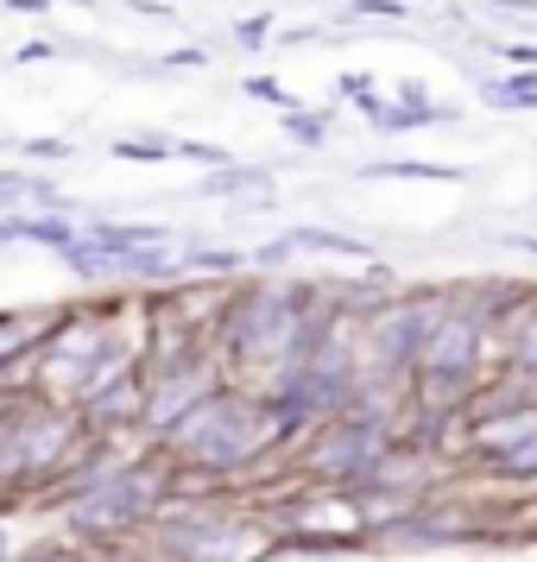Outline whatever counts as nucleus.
Segmentation results:
<instances>
[{
    "label": "nucleus",
    "instance_id": "f257e3e1",
    "mask_svg": "<svg viewBox=\"0 0 537 562\" xmlns=\"http://www.w3.org/2000/svg\"><path fill=\"white\" fill-rule=\"evenodd\" d=\"M272 449H284V442L272 430L266 405H259V392H247L234 380H222L203 405H190L171 430L158 436V456L171 461V474L178 481L203 474V486H215V493H228V481L259 468Z\"/></svg>",
    "mask_w": 537,
    "mask_h": 562
},
{
    "label": "nucleus",
    "instance_id": "f03ea898",
    "mask_svg": "<svg viewBox=\"0 0 537 562\" xmlns=\"http://www.w3.org/2000/svg\"><path fill=\"white\" fill-rule=\"evenodd\" d=\"M171 461L158 456V449H139V456L114 461L108 474H96L89 486H77L70 499H64V537H77L89 543L96 557L102 550H121L133 537H146L153 525V512L171 499Z\"/></svg>",
    "mask_w": 537,
    "mask_h": 562
},
{
    "label": "nucleus",
    "instance_id": "7ed1b4c3",
    "mask_svg": "<svg viewBox=\"0 0 537 562\" xmlns=\"http://www.w3.org/2000/svg\"><path fill=\"white\" fill-rule=\"evenodd\" d=\"M399 424H405V411H385V405L355 398L348 411H335L329 424H316L310 436L291 442L298 474H304L310 486H348L355 474H367V468H373L399 436H405Z\"/></svg>",
    "mask_w": 537,
    "mask_h": 562
},
{
    "label": "nucleus",
    "instance_id": "20e7f679",
    "mask_svg": "<svg viewBox=\"0 0 537 562\" xmlns=\"http://www.w3.org/2000/svg\"><path fill=\"white\" fill-rule=\"evenodd\" d=\"M367 183H468V165H443V158H373L360 165Z\"/></svg>",
    "mask_w": 537,
    "mask_h": 562
},
{
    "label": "nucleus",
    "instance_id": "39448f33",
    "mask_svg": "<svg viewBox=\"0 0 537 562\" xmlns=\"http://www.w3.org/2000/svg\"><path fill=\"white\" fill-rule=\"evenodd\" d=\"M284 247H291V254H323V259H367V266H373V247H367L360 234H342V228H310V222H298V228H284Z\"/></svg>",
    "mask_w": 537,
    "mask_h": 562
},
{
    "label": "nucleus",
    "instance_id": "423d86ee",
    "mask_svg": "<svg viewBox=\"0 0 537 562\" xmlns=\"http://www.w3.org/2000/svg\"><path fill=\"white\" fill-rule=\"evenodd\" d=\"M486 481L506 486V493H537V430L518 449H506L500 461H486Z\"/></svg>",
    "mask_w": 537,
    "mask_h": 562
},
{
    "label": "nucleus",
    "instance_id": "0eeeda50",
    "mask_svg": "<svg viewBox=\"0 0 537 562\" xmlns=\"http://www.w3.org/2000/svg\"><path fill=\"white\" fill-rule=\"evenodd\" d=\"M197 196H272V171H259V165H222V171L197 178Z\"/></svg>",
    "mask_w": 537,
    "mask_h": 562
},
{
    "label": "nucleus",
    "instance_id": "6e6552de",
    "mask_svg": "<svg viewBox=\"0 0 537 562\" xmlns=\"http://www.w3.org/2000/svg\"><path fill=\"white\" fill-rule=\"evenodd\" d=\"M247 266V254H234V247H190L178 254V279H234Z\"/></svg>",
    "mask_w": 537,
    "mask_h": 562
},
{
    "label": "nucleus",
    "instance_id": "1a4fd4ad",
    "mask_svg": "<svg viewBox=\"0 0 537 562\" xmlns=\"http://www.w3.org/2000/svg\"><path fill=\"white\" fill-rule=\"evenodd\" d=\"M13 562H102V557L89 543H77V537H32V543L13 550Z\"/></svg>",
    "mask_w": 537,
    "mask_h": 562
},
{
    "label": "nucleus",
    "instance_id": "9d476101",
    "mask_svg": "<svg viewBox=\"0 0 537 562\" xmlns=\"http://www.w3.org/2000/svg\"><path fill=\"white\" fill-rule=\"evenodd\" d=\"M279 133L291 146L316 153V146H329V114H323V108H291V114H279Z\"/></svg>",
    "mask_w": 537,
    "mask_h": 562
},
{
    "label": "nucleus",
    "instance_id": "9b49d317",
    "mask_svg": "<svg viewBox=\"0 0 537 562\" xmlns=\"http://www.w3.org/2000/svg\"><path fill=\"white\" fill-rule=\"evenodd\" d=\"M481 95L493 108H525L537 95V70H512V77H486L481 82Z\"/></svg>",
    "mask_w": 537,
    "mask_h": 562
},
{
    "label": "nucleus",
    "instance_id": "f8f14e48",
    "mask_svg": "<svg viewBox=\"0 0 537 562\" xmlns=\"http://www.w3.org/2000/svg\"><path fill=\"white\" fill-rule=\"evenodd\" d=\"M114 158H127V165H165V158H178V153H171L165 133H121L114 139Z\"/></svg>",
    "mask_w": 537,
    "mask_h": 562
},
{
    "label": "nucleus",
    "instance_id": "ddd939ff",
    "mask_svg": "<svg viewBox=\"0 0 537 562\" xmlns=\"http://www.w3.org/2000/svg\"><path fill=\"white\" fill-rule=\"evenodd\" d=\"M20 153L32 165H70L77 158V139H20Z\"/></svg>",
    "mask_w": 537,
    "mask_h": 562
},
{
    "label": "nucleus",
    "instance_id": "4468645a",
    "mask_svg": "<svg viewBox=\"0 0 537 562\" xmlns=\"http://www.w3.org/2000/svg\"><path fill=\"white\" fill-rule=\"evenodd\" d=\"M171 153L190 158V165H209V171H222V165H234L228 146H209V139H171Z\"/></svg>",
    "mask_w": 537,
    "mask_h": 562
},
{
    "label": "nucleus",
    "instance_id": "2eb2a0df",
    "mask_svg": "<svg viewBox=\"0 0 537 562\" xmlns=\"http://www.w3.org/2000/svg\"><path fill=\"white\" fill-rule=\"evenodd\" d=\"M234 45H240V52L272 45V13H247V20H234Z\"/></svg>",
    "mask_w": 537,
    "mask_h": 562
},
{
    "label": "nucleus",
    "instance_id": "dca6fc26",
    "mask_svg": "<svg viewBox=\"0 0 537 562\" xmlns=\"http://www.w3.org/2000/svg\"><path fill=\"white\" fill-rule=\"evenodd\" d=\"M240 89H247L254 102H272V108H279V114H291V108H298V102H291V89H284L279 77H247V82H240Z\"/></svg>",
    "mask_w": 537,
    "mask_h": 562
},
{
    "label": "nucleus",
    "instance_id": "f3484780",
    "mask_svg": "<svg viewBox=\"0 0 537 562\" xmlns=\"http://www.w3.org/2000/svg\"><path fill=\"white\" fill-rule=\"evenodd\" d=\"M348 20H405V0H355Z\"/></svg>",
    "mask_w": 537,
    "mask_h": 562
},
{
    "label": "nucleus",
    "instance_id": "a211bd4d",
    "mask_svg": "<svg viewBox=\"0 0 537 562\" xmlns=\"http://www.w3.org/2000/svg\"><path fill=\"white\" fill-rule=\"evenodd\" d=\"M203 64H209L203 45H183V52H165V57H158V70H203Z\"/></svg>",
    "mask_w": 537,
    "mask_h": 562
},
{
    "label": "nucleus",
    "instance_id": "6ab92c4d",
    "mask_svg": "<svg viewBox=\"0 0 537 562\" xmlns=\"http://www.w3.org/2000/svg\"><path fill=\"white\" fill-rule=\"evenodd\" d=\"M493 52L506 57V64H525V70H537V45H532V38H500Z\"/></svg>",
    "mask_w": 537,
    "mask_h": 562
},
{
    "label": "nucleus",
    "instance_id": "aec40b11",
    "mask_svg": "<svg viewBox=\"0 0 537 562\" xmlns=\"http://www.w3.org/2000/svg\"><path fill=\"white\" fill-rule=\"evenodd\" d=\"M52 57H57V45H45V38H32V45H20V52H13V64L26 70V64H52Z\"/></svg>",
    "mask_w": 537,
    "mask_h": 562
},
{
    "label": "nucleus",
    "instance_id": "412c9836",
    "mask_svg": "<svg viewBox=\"0 0 537 562\" xmlns=\"http://www.w3.org/2000/svg\"><path fill=\"white\" fill-rule=\"evenodd\" d=\"M342 95H348V102H367V95H380V89H373V77L348 70V77H342Z\"/></svg>",
    "mask_w": 537,
    "mask_h": 562
},
{
    "label": "nucleus",
    "instance_id": "4be33fe9",
    "mask_svg": "<svg viewBox=\"0 0 537 562\" xmlns=\"http://www.w3.org/2000/svg\"><path fill=\"white\" fill-rule=\"evenodd\" d=\"M506 247H518V254L537 259V234H506Z\"/></svg>",
    "mask_w": 537,
    "mask_h": 562
},
{
    "label": "nucleus",
    "instance_id": "5701e85b",
    "mask_svg": "<svg viewBox=\"0 0 537 562\" xmlns=\"http://www.w3.org/2000/svg\"><path fill=\"white\" fill-rule=\"evenodd\" d=\"M13 13H52V0H7Z\"/></svg>",
    "mask_w": 537,
    "mask_h": 562
},
{
    "label": "nucleus",
    "instance_id": "b1692460",
    "mask_svg": "<svg viewBox=\"0 0 537 562\" xmlns=\"http://www.w3.org/2000/svg\"><path fill=\"white\" fill-rule=\"evenodd\" d=\"M13 550H20V543H13V531H7V518H0V562H13Z\"/></svg>",
    "mask_w": 537,
    "mask_h": 562
},
{
    "label": "nucleus",
    "instance_id": "393cba45",
    "mask_svg": "<svg viewBox=\"0 0 537 562\" xmlns=\"http://www.w3.org/2000/svg\"><path fill=\"white\" fill-rule=\"evenodd\" d=\"M525 108H537V95H532V102H525Z\"/></svg>",
    "mask_w": 537,
    "mask_h": 562
}]
</instances>
